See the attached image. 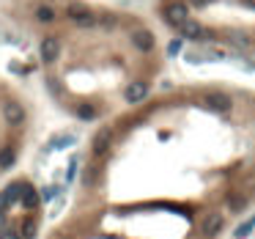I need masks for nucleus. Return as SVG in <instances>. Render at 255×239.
Wrapping results in <instances>:
<instances>
[{
  "mask_svg": "<svg viewBox=\"0 0 255 239\" xmlns=\"http://www.w3.org/2000/svg\"><path fill=\"white\" fill-rule=\"evenodd\" d=\"M110 146H113V126H102L94 135V140H91V154H94L96 160H102V157L110 151Z\"/></svg>",
  "mask_w": 255,
  "mask_h": 239,
  "instance_id": "obj_5",
  "label": "nucleus"
},
{
  "mask_svg": "<svg viewBox=\"0 0 255 239\" xmlns=\"http://www.w3.org/2000/svg\"><path fill=\"white\" fill-rule=\"evenodd\" d=\"M60 53H63V39H60L58 33H50V36L42 39V44H39V58H42L44 66H52L55 60L60 58Z\"/></svg>",
  "mask_w": 255,
  "mask_h": 239,
  "instance_id": "obj_3",
  "label": "nucleus"
},
{
  "mask_svg": "<svg viewBox=\"0 0 255 239\" xmlns=\"http://www.w3.org/2000/svg\"><path fill=\"white\" fill-rule=\"evenodd\" d=\"M74 116L83 119V121H94L96 116H99V110H96L94 105H77V108H74Z\"/></svg>",
  "mask_w": 255,
  "mask_h": 239,
  "instance_id": "obj_12",
  "label": "nucleus"
},
{
  "mask_svg": "<svg viewBox=\"0 0 255 239\" xmlns=\"http://www.w3.org/2000/svg\"><path fill=\"white\" fill-rule=\"evenodd\" d=\"M58 11L74 28H96L99 25V8L85 3V0H63V6Z\"/></svg>",
  "mask_w": 255,
  "mask_h": 239,
  "instance_id": "obj_1",
  "label": "nucleus"
},
{
  "mask_svg": "<svg viewBox=\"0 0 255 239\" xmlns=\"http://www.w3.org/2000/svg\"><path fill=\"white\" fill-rule=\"evenodd\" d=\"M96 181H99V165H88L83 174V184L85 187H94Z\"/></svg>",
  "mask_w": 255,
  "mask_h": 239,
  "instance_id": "obj_15",
  "label": "nucleus"
},
{
  "mask_svg": "<svg viewBox=\"0 0 255 239\" xmlns=\"http://www.w3.org/2000/svg\"><path fill=\"white\" fill-rule=\"evenodd\" d=\"M74 135H66V132H60V135H55L52 140H50V151H58V149H66V146H74Z\"/></svg>",
  "mask_w": 255,
  "mask_h": 239,
  "instance_id": "obj_10",
  "label": "nucleus"
},
{
  "mask_svg": "<svg viewBox=\"0 0 255 239\" xmlns=\"http://www.w3.org/2000/svg\"><path fill=\"white\" fill-rule=\"evenodd\" d=\"M58 192H60V187H44V190L39 192V195H42V201L47 203V201H52V198L58 195Z\"/></svg>",
  "mask_w": 255,
  "mask_h": 239,
  "instance_id": "obj_16",
  "label": "nucleus"
},
{
  "mask_svg": "<svg viewBox=\"0 0 255 239\" xmlns=\"http://www.w3.org/2000/svg\"><path fill=\"white\" fill-rule=\"evenodd\" d=\"M36 231H39L36 220H33V217H28V220L22 223V228H19V239H36Z\"/></svg>",
  "mask_w": 255,
  "mask_h": 239,
  "instance_id": "obj_13",
  "label": "nucleus"
},
{
  "mask_svg": "<svg viewBox=\"0 0 255 239\" xmlns=\"http://www.w3.org/2000/svg\"><path fill=\"white\" fill-rule=\"evenodd\" d=\"M149 91H151V85L146 83V80H135V83H129V85H126L124 99L129 102V105H137V102H143L146 96H149Z\"/></svg>",
  "mask_w": 255,
  "mask_h": 239,
  "instance_id": "obj_8",
  "label": "nucleus"
},
{
  "mask_svg": "<svg viewBox=\"0 0 255 239\" xmlns=\"http://www.w3.org/2000/svg\"><path fill=\"white\" fill-rule=\"evenodd\" d=\"M222 226H225V217H222L220 212H211V215L203 217L201 231H203V237H206V239H214V237H220Z\"/></svg>",
  "mask_w": 255,
  "mask_h": 239,
  "instance_id": "obj_7",
  "label": "nucleus"
},
{
  "mask_svg": "<svg viewBox=\"0 0 255 239\" xmlns=\"http://www.w3.org/2000/svg\"><path fill=\"white\" fill-rule=\"evenodd\" d=\"M19 201H22V206H25L28 212H33V209H39V203H42V195H39V190H33L30 184H22Z\"/></svg>",
  "mask_w": 255,
  "mask_h": 239,
  "instance_id": "obj_9",
  "label": "nucleus"
},
{
  "mask_svg": "<svg viewBox=\"0 0 255 239\" xmlns=\"http://www.w3.org/2000/svg\"><path fill=\"white\" fill-rule=\"evenodd\" d=\"M253 231H255V217H253V220H244L242 226H236V231H233V237H236V239H247Z\"/></svg>",
  "mask_w": 255,
  "mask_h": 239,
  "instance_id": "obj_14",
  "label": "nucleus"
},
{
  "mask_svg": "<svg viewBox=\"0 0 255 239\" xmlns=\"http://www.w3.org/2000/svg\"><path fill=\"white\" fill-rule=\"evenodd\" d=\"M244 203H247V198H244V195H233L231 198V209H244Z\"/></svg>",
  "mask_w": 255,
  "mask_h": 239,
  "instance_id": "obj_17",
  "label": "nucleus"
},
{
  "mask_svg": "<svg viewBox=\"0 0 255 239\" xmlns=\"http://www.w3.org/2000/svg\"><path fill=\"white\" fill-rule=\"evenodd\" d=\"M0 239H19V234L14 228H6V231H0Z\"/></svg>",
  "mask_w": 255,
  "mask_h": 239,
  "instance_id": "obj_18",
  "label": "nucleus"
},
{
  "mask_svg": "<svg viewBox=\"0 0 255 239\" xmlns=\"http://www.w3.org/2000/svg\"><path fill=\"white\" fill-rule=\"evenodd\" d=\"M3 119H6L8 126H22L25 124V108L17 99H8L6 105H3Z\"/></svg>",
  "mask_w": 255,
  "mask_h": 239,
  "instance_id": "obj_6",
  "label": "nucleus"
},
{
  "mask_svg": "<svg viewBox=\"0 0 255 239\" xmlns=\"http://www.w3.org/2000/svg\"><path fill=\"white\" fill-rule=\"evenodd\" d=\"M8 209V203H6V195H3V190H0V215Z\"/></svg>",
  "mask_w": 255,
  "mask_h": 239,
  "instance_id": "obj_19",
  "label": "nucleus"
},
{
  "mask_svg": "<svg viewBox=\"0 0 255 239\" xmlns=\"http://www.w3.org/2000/svg\"><path fill=\"white\" fill-rule=\"evenodd\" d=\"M203 108H208L211 113H231L233 102L225 91H206L203 94Z\"/></svg>",
  "mask_w": 255,
  "mask_h": 239,
  "instance_id": "obj_4",
  "label": "nucleus"
},
{
  "mask_svg": "<svg viewBox=\"0 0 255 239\" xmlns=\"http://www.w3.org/2000/svg\"><path fill=\"white\" fill-rule=\"evenodd\" d=\"M126 36H129L132 47H135L137 53H143V55H151L156 50V33L146 22H140V19L126 28Z\"/></svg>",
  "mask_w": 255,
  "mask_h": 239,
  "instance_id": "obj_2",
  "label": "nucleus"
},
{
  "mask_svg": "<svg viewBox=\"0 0 255 239\" xmlns=\"http://www.w3.org/2000/svg\"><path fill=\"white\" fill-rule=\"evenodd\" d=\"M17 162V149L14 146H6V149H0V171H6Z\"/></svg>",
  "mask_w": 255,
  "mask_h": 239,
  "instance_id": "obj_11",
  "label": "nucleus"
}]
</instances>
